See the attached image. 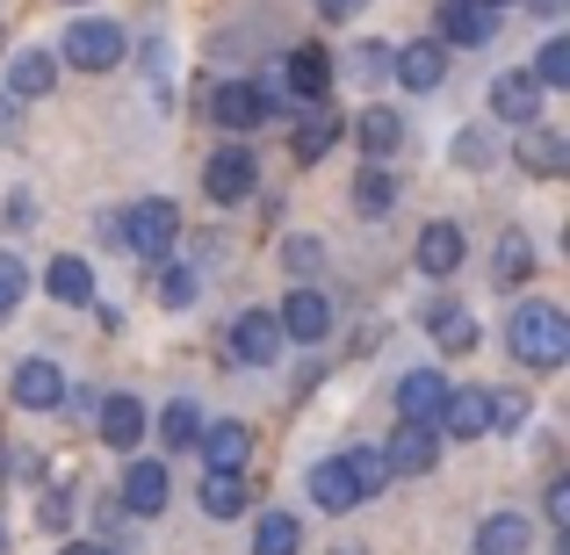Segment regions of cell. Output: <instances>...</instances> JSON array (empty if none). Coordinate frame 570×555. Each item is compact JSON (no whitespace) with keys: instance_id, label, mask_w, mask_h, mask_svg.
I'll list each match as a JSON object with an SVG mask.
<instances>
[{"instance_id":"1","label":"cell","mask_w":570,"mask_h":555,"mask_svg":"<svg viewBox=\"0 0 570 555\" xmlns=\"http://www.w3.org/2000/svg\"><path fill=\"white\" fill-rule=\"evenodd\" d=\"M505 354H513L520 368H534V375H549V368H563L570 361V318L557 304H520L513 318H505Z\"/></svg>"},{"instance_id":"2","label":"cell","mask_w":570,"mask_h":555,"mask_svg":"<svg viewBox=\"0 0 570 555\" xmlns=\"http://www.w3.org/2000/svg\"><path fill=\"white\" fill-rule=\"evenodd\" d=\"M116 246L138 252V260L167 267L174 246H181V209L167 202V195H145V202H130L124 217H116Z\"/></svg>"},{"instance_id":"3","label":"cell","mask_w":570,"mask_h":555,"mask_svg":"<svg viewBox=\"0 0 570 555\" xmlns=\"http://www.w3.org/2000/svg\"><path fill=\"white\" fill-rule=\"evenodd\" d=\"M58 58L80 66V72H116L130 58V37L109 22V14H80V22L66 29V43H58Z\"/></svg>"},{"instance_id":"4","label":"cell","mask_w":570,"mask_h":555,"mask_svg":"<svg viewBox=\"0 0 570 555\" xmlns=\"http://www.w3.org/2000/svg\"><path fill=\"white\" fill-rule=\"evenodd\" d=\"M275 101H325L333 95V58L318 51V43H296L289 58H282V72L275 80H261Z\"/></svg>"},{"instance_id":"5","label":"cell","mask_w":570,"mask_h":555,"mask_svg":"<svg viewBox=\"0 0 570 555\" xmlns=\"http://www.w3.org/2000/svg\"><path fill=\"white\" fill-rule=\"evenodd\" d=\"M275 109H282V101L267 95L261 80H224L217 95H209V116H217L224 130H238V138H246V130H267V123H275Z\"/></svg>"},{"instance_id":"6","label":"cell","mask_w":570,"mask_h":555,"mask_svg":"<svg viewBox=\"0 0 570 555\" xmlns=\"http://www.w3.org/2000/svg\"><path fill=\"white\" fill-rule=\"evenodd\" d=\"M433 29H441L433 43L476 51V43H491V37H499V8H491V0H441V8H433Z\"/></svg>"},{"instance_id":"7","label":"cell","mask_w":570,"mask_h":555,"mask_svg":"<svg viewBox=\"0 0 570 555\" xmlns=\"http://www.w3.org/2000/svg\"><path fill=\"white\" fill-rule=\"evenodd\" d=\"M116 505H124L130 519H159V513L174 505V469H167V462H130Z\"/></svg>"},{"instance_id":"8","label":"cell","mask_w":570,"mask_h":555,"mask_svg":"<svg viewBox=\"0 0 570 555\" xmlns=\"http://www.w3.org/2000/svg\"><path fill=\"white\" fill-rule=\"evenodd\" d=\"M275 325H282V339H296V347H318V339L333 333V296L289 289V296H282V310H275Z\"/></svg>"},{"instance_id":"9","label":"cell","mask_w":570,"mask_h":555,"mask_svg":"<svg viewBox=\"0 0 570 555\" xmlns=\"http://www.w3.org/2000/svg\"><path fill=\"white\" fill-rule=\"evenodd\" d=\"M383 462H390V476H426L433 462H441V433H433L426 418H397V433H390Z\"/></svg>"},{"instance_id":"10","label":"cell","mask_w":570,"mask_h":555,"mask_svg":"<svg viewBox=\"0 0 570 555\" xmlns=\"http://www.w3.org/2000/svg\"><path fill=\"white\" fill-rule=\"evenodd\" d=\"M253 181H261V167H253L246 145H224V152L203 167V195H209V202H246Z\"/></svg>"},{"instance_id":"11","label":"cell","mask_w":570,"mask_h":555,"mask_svg":"<svg viewBox=\"0 0 570 555\" xmlns=\"http://www.w3.org/2000/svg\"><path fill=\"white\" fill-rule=\"evenodd\" d=\"M462 260H470V238H462V224H426V231H419V246H412V267H419V275L448 281Z\"/></svg>"},{"instance_id":"12","label":"cell","mask_w":570,"mask_h":555,"mask_svg":"<svg viewBox=\"0 0 570 555\" xmlns=\"http://www.w3.org/2000/svg\"><path fill=\"white\" fill-rule=\"evenodd\" d=\"M542 95L549 87H534V72H499V80H491V116H499V123H542Z\"/></svg>"},{"instance_id":"13","label":"cell","mask_w":570,"mask_h":555,"mask_svg":"<svg viewBox=\"0 0 570 555\" xmlns=\"http://www.w3.org/2000/svg\"><path fill=\"white\" fill-rule=\"evenodd\" d=\"M390 72H397L412 95H433V87L448 80V43H433V37L404 43V51H390Z\"/></svg>"},{"instance_id":"14","label":"cell","mask_w":570,"mask_h":555,"mask_svg":"<svg viewBox=\"0 0 570 555\" xmlns=\"http://www.w3.org/2000/svg\"><path fill=\"white\" fill-rule=\"evenodd\" d=\"M232 361H246V368L282 361V325H275V310H246V318L232 325Z\"/></svg>"},{"instance_id":"15","label":"cell","mask_w":570,"mask_h":555,"mask_svg":"<svg viewBox=\"0 0 570 555\" xmlns=\"http://www.w3.org/2000/svg\"><path fill=\"white\" fill-rule=\"evenodd\" d=\"M153 433V412H145L130 389H116V397H101V440L116 447V455H130V447Z\"/></svg>"},{"instance_id":"16","label":"cell","mask_w":570,"mask_h":555,"mask_svg":"<svg viewBox=\"0 0 570 555\" xmlns=\"http://www.w3.org/2000/svg\"><path fill=\"white\" fill-rule=\"evenodd\" d=\"M14 404H22V412H58V404H66V375H58V361L29 354V361L14 368Z\"/></svg>"},{"instance_id":"17","label":"cell","mask_w":570,"mask_h":555,"mask_svg":"<svg viewBox=\"0 0 570 555\" xmlns=\"http://www.w3.org/2000/svg\"><path fill=\"white\" fill-rule=\"evenodd\" d=\"M433 433H448V440H484V389H448L441 412H433Z\"/></svg>"},{"instance_id":"18","label":"cell","mask_w":570,"mask_h":555,"mask_svg":"<svg viewBox=\"0 0 570 555\" xmlns=\"http://www.w3.org/2000/svg\"><path fill=\"white\" fill-rule=\"evenodd\" d=\"M513 159H520L528 174H542V181H549V174H563L570 145H563L549 123H520V130H513Z\"/></svg>"},{"instance_id":"19","label":"cell","mask_w":570,"mask_h":555,"mask_svg":"<svg viewBox=\"0 0 570 555\" xmlns=\"http://www.w3.org/2000/svg\"><path fill=\"white\" fill-rule=\"evenodd\" d=\"M347 130H354V145H362L368 159H397L404 152V116L397 109H362Z\"/></svg>"},{"instance_id":"20","label":"cell","mask_w":570,"mask_h":555,"mask_svg":"<svg viewBox=\"0 0 570 555\" xmlns=\"http://www.w3.org/2000/svg\"><path fill=\"white\" fill-rule=\"evenodd\" d=\"M253 505V476L246 469H209L203 476V513L209 519H238Z\"/></svg>"},{"instance_id":"21","label":"cell","mask_w":570,"mask_h":555,"mask_svg":"<svg viewBox=\"0 0 570 555\" xmlns=\"http://www.w3.org/2000/svg\"><path fill=\"white\" fill-rule=\"evenodd\" d=\"M195 447L209 455V469H246V455H253V433L238 426V418H217V426H203V433H195Z\"/></svg>"},{"instance_id":"22","label":"cell","mask_w":570,"mask_h":555,"mask_svg":"<svg viewBox=\"0 0 570 555\" xmlns=\"http://www.w3.org/2000/svg\"><path fill=\"white\" fill-rule=\"evenodd\" d=\"M534 548V519L528 513H491L476 527V555H528Z\"/></svg>"},{"instance_id":"23","label":"cell","mask_w":570,"mask_h":555,"mask_svg":"<svg viewBox=\"0 0 570 555\" xmlns=\"http://www.w3.org/2000/svg\"><path fill=\"white\" fill-rule=\"evenodd\" d=\"M43 289H51V304H95V267H87L80 252H58V260L43 267Z\"/></svg>"},{"instance_id":"24","label":"cell","mask_w":570,"mask_h":555,"mask_svg":"<svg viewBox=\"0 0 570 555\" xmlns=\"http://www.w3.org/2000/svg\"><path fill=\"white\" fill-rule=\"evenodd\" d=\"M51 80H58L51 51H14L8 58V101H43V95H51Z\"/></svg>"},{"instance_id":"25","label":"cell","mask_w":570,"mask_h":555,"mask_svg":"<svg viewBox=\"0 0 570 555\" xmlns=\"http://www.w3.org/2000/svg\"><path fill=\"white\" fill-rule=\"evenodd\" d=\"M441 397H448V375H441V368H412V375L397 383V418H426V426H433Z\"/></svg>"},{"instance_id":"26","label":"cell","mask_w":570,"mask_h":555,"mask_svg":"<svg viewBox=\"0 0 570 555\" xmlns=\"http://www.w3.org/2000/svg\"><path fill=\"white\" fill-rule=\"evenodd\" d=\"M311 505H318V513H354V505H362V490H354V476H347L340 455L311 469Z\"/></svg>"},{"instance_id":"27","label":"cell","mask_w":570,"mask_h":555,"mask_svg":"<svg viewBox=\"0 0 570 555\" xmlns=\"http://www.w3.org/2000/svg\"><path fill=\"white\" fill-rule=\"evenodd\" d=\"M426 333H433V347H441V354H470L476 347V318L462 304H433L426 310Z\"/></svg>"},{"instance_id":"28","label":"cell","mask_w":570,"mask_h":555,"mask_svg":"<svg viewBox=\"0 0 570 555\" xmlns=\"http://www.w3.org/2000/svg\"><path fill=\"white\" fill-rule=\"evenodd\" d=\"M354 209H362V217H390V209H397V181H390L383 159H368V167L354 174Z\"/></svg>"},{"instance_id":"29","label":"cell","mask_w":570,"mask_h":555,"mask_svg":"<svg viewBox=\"0 0 570 555\" xmlns=\"http://www.w3.org/2000/svg\"><path fill=\"white\" fill-rule=\"evenodd\" d=\"M153 426H159V440H167V455H181V447H195V433H203V404H195V397H174Z\"/></svg>"},{"instance_id":"30","label":"cell","mask_w":570,"mask_h":555,"mask_svg":"<svg viewBox=\"0 0 570 555\" xmlns=\"http://www.w3.org/2000/svg\"><path fill=\"white\" fill-rule=\"evenodd\" d=\"M253 555H304V527H296V513H261V527H253Z\"/></svg>"},{"instance_id":"31","label":"cell","mask_w":570,"mask_h":555,"mask_svg":"<svg viewBox=\"0 0 570 555\" xmlns=\"http://www.w3.org/2000/svg\"><path fill=\"white\" fill-rule=\"evenodd\" d=\"M340 130H347V123H340V116L311 109L304 123H296V159H304V167H318V159H325V152H333V145H340Z\"/></svg>"},{"instance_id":"32","label":"cell","mask_w":570,"mask_h":555,"mask_svg":"<svg viewBox=\"0 0 570 555\" xmlns=\"http://www.w3.org/2000/svg\"><path fill=\"white\" fill-rule=\"evenodd\" d=\"M528 412L534 404L520 397V389H484V426L491 433H528Z\"/></svg>"},{"instance_id":"33","label":"cell","mask_w":570,"mask_h":555,"mask_svg":"<svg viewBox=\"0 0 570 555\" xmlns=\"http://www.w3.org/2000/svg\"><path fill=\"white\" fill-rule=\"evenodd\" d=\"M347 476H354V490H362V498H376V490L390 484V462H383V447H347Z\"/></svg>"},{"instance_id":"34","label":"cell","mask_w":570,"mask_h":555,"mask_svg":"<svg viewBox=\"0 0 570 555\" xmlns=\"http://www.w3.org/2000/svg\"><path fill=\"white\" fill-rule=\"evenodd\" d=\"M347 80L354 87H383L390 80V43H354L347 51Z\"/></svg>"},{"instance_id":"35","label":"cell","mask_w":570,"mask_h":555,"mask_svg":"<svg viewBox=\"0 0 570 555\" xmlns=\"http://www.w3.org/2000/svg\"><path fill=\"white\" fill-rule=\"evenodd\" d=\"M491 267H499V281H528V275H534V246H528L520 231H505V238H499V260H491Z\"/></svg>"},{"instance_id":"36","label":"cell","mask_w":570,"mask_h":555,"mask_svg":"<svg viewBox=\"0 0 570 555\" xmlns=\"http://www.w3.org/2000/svg\"><path fill=\"white\" fill-rule=\"evenodd\" d=\"M534 87H570V43L549 37L542 58H534Z\"/></svg>"},{"instance_id":"37","label":"cell","mask_w":570,"mask_h":555,"mask_svg":"<svg viewBox=\"0 0 570 555\" xmlns=\"http://www.w3.org/2000/svg\"><path fill=\"white\" fill-rule=\"evenodd\" d=\"M282 267H289V275H318V267H325V246H318L311 231L282 238Z\"/></svg>"},{"instance_id":"38","label":"cell","mask_w":570,"mask_h":555,"mask_svg":"<svg viewBox=\"0 0 570 555\" xmlns=\"http://www.w3.org/2000/svg\"><path fill=\"white\" fill-rule=\"evenodd\" d=\"M159 310H188L195 304V275H188V267H159Z\"/></svg>"},{"instance_id":"39","label":"cell","mask_w":570,"mask_h":555,"mask_svg":"<svg viewBox=\"0 0 570 555\" xmlns=\"http://www.w3.org/2000/svg\"><path fill=\"white\" fill-rule=\"evenodd\" d=\"M22 289H29V267L14 260V252H0V325L14 318V304H22Z\"/></svg>"},{"instance_id":"40","label":"cell","mask_w":570,"mask_h":555,"mask_svg":"<svg viewBox=\"0 0 570 555\" xmlns=\"http://www.w3.org/2000/svg\"><path fill=\"white\" fill-rule=\"evenodd\" d=\"M145 87H153V101L174 95V51L167 43H145Z\"/></svg>"},{"instance_id":"41","label":"cell","mask_w":570,"mask_h":555,"mask_svg":"<svg viewBox=\"0 0 570 555\" xmlns=\"http://www.w3.org/2000/svg\"><path fill=\"white\" fill-rule=\"evenodd\" d=\"M66 519H72V490H43V498H37V527H66Z\"/></svg>"},{"instance_id":"42","label":"cell","mask_w":570,"mask_h":555,"mask_svg":"<svg viewBox=\"0 0 570 555\" xmlns=\"http://www.w3.org/2000/svg\"><path fill=\"white\" fill-rule=\"evenodd\" d=\"M542 513H549V527H570V484H563V476H549V490H542Z\"/></svg>"},{"instance_id":"43","label":"cell","mask_w":570,"mask_h":555,"mask_svg":"<svg viewBox=\"0 0 570 555\" xmlns=\"http://www.w3.org/2000/svg\"><path fill=\"white\" fill-rule=\"evenodd\" d=\"M455 159H462V167H491V138H484V130H470V138L455 145Z\"/></svg>"},{"instance_id":"44","label":"cell","mask_w":570,"mask_h":555,"mask_svg":"<svg viewBox=\"0 0 570 555\" xmlns=\"http://www.w3.org/2000/svg\"><path fill=\"white\" fill-rule=\"evenodd\" d=\"M362 8H368V0H318L325 22H340V14H362Z\"/></svg>"},{"instance_id":"45","label":"cell","mask_w":570,"mask_h":555,"mask_svg":"<svg viewBox=\"0 0 570 555\" xmlns=\"http://www.w3.org/2000/svg\"><path fill=\"white\" fill-rule=\"evenodd\" d=\"M0 138H8V145L22 138V130H14V101H0Z\"/></svg>"},{"instance_id":"46","label":"cell","mask_w":570,"mask_h":555,"mask_svg":"<svg viewBox=\"0 0 570 555\" xmlns=\"http://www.w3.org/2000/svg\"><path fill=\"white\" fill-rule=\"evenodd\" d=\"M58 555H109V548H95V542H66Z\"/></svg>"},{"instance_id":"47","label":"cell","mask_w":570,"mask_h":555,"mask_svg":"<svg viewBox=\"0 0 570 555\" xmlns=\"http://www.w3.org/2000/svg\"><path fill=\"white\" fill-rule=\"evenodd\" d=\"M528 8H534V14H563V0H528Z\"/></svg>"},{"instance_id":"48","label":"cell","mask_w":570,"mask_h":555,"mask_svg":"<svg viewBox=\"0 0 570 555\" xmlns=\"http://www.w3.org/2000/svg\"><path fill=\"white\" fill-rule=\"evenodd\" d=\"M333 555H368V548H362V542H340V548H333Z\"/></svg>"},{"instance_id":"49","label":"cell","mask_w":570,"mask_h":555,"mask_svg":"<svg viewBox=\"0 0 570 555\" xmlns=\"http://www.w3.org/2000/svg\"><path fill=\"white\" fill-rule=\"evenodd\" d=\"M491 8H520V0H491Z\"/></svg>"}]
</instances>
